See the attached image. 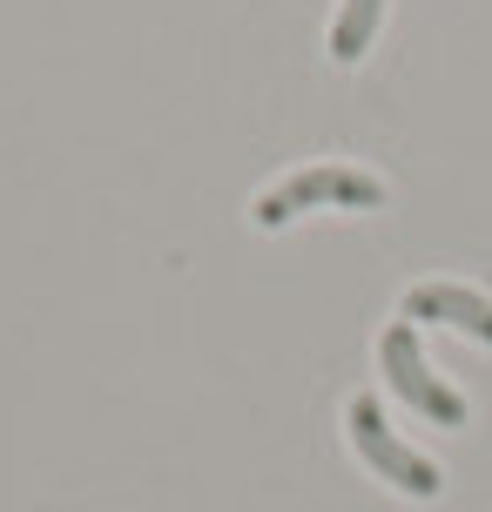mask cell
<instances>
[{
	"mask_svg": "<svg viewBox=\"0 0 492 512\" xmlns=\"http://www.w3.org/2000/svg\"><path fill=\"white\" fill-rule=\"evenodd\" d=\"M385 203H391V189L371 176V169L317 162V169H297V176H284L277 189H263L257 203H250V223H257V230H284L304 209H385Z\"/></svg>",
	"mask_w": 492,
	"mask_h": 512,
	"instance_id": "1",
	"label": "cell"
},
{
	"mask_svg": "<svg viewBox=\"0 0 492 512\" xmlns=\"http://www.w3.org/2000/svg\"><path fill=\"white\" fill-rule=\"evenodd\" d=\"M344 432H351V452H358L385 486H398L405 499H439L445 492V472L418 445H405V438L391 432V418H385V405L371 398V391H358L351 405H344Z\"/></svg>",
	"mask_w": 492,
	"mask_h": 512,
	"instance_id": "2",
	"label": "cell"
},
{
	"mask_svg": "<svg viewBox=\"0 0 492 512\" xmlns=\"http://www.w3.org/2000/svg\"><path fill=\"white\" fill-rule=\"evenodd\" d=\"M378 364H385V384L405 398L412 411H425L432 425H445V432H459L466 425V398L452 391V384L425 364V344H418V324H391L385 337H378Z\"/></svg>",
	"mask_w": 492,
	"mask_h": 512,
	"instance_id": "3",
	"label": "cell"
},
{
	"mask_svg": "<svg viewBox=\"0 0 492 512\" xmlns=\"http://www.w3.org/2000/svg\"><path fill=\"white\" fill-rule=\"evenodd\" d=\"M398 317L405 324H452V331L492 344V297L486 290H466V283H412L398 297Z\"/></svg>",
	"mask_w": 492,
	"mask_h": 512,
	"instance_id": "4",
	"label": "cell"
},
{
	"mask_svg": "<svg viewBox=\"0 0 492 512\" xmlns=\"http://www.w3.org/2000/svg\"><path fill=\"white\" fill-rule=\"evenodd\" d=\"M378 27H385V0H344L331 21V61H364V48L378 41Z\"/></svg>",
	"mask_w": 492,
	"mask_h": 512,
	"instance_id": "5",
	"label": "cell"
}]
</instances>
